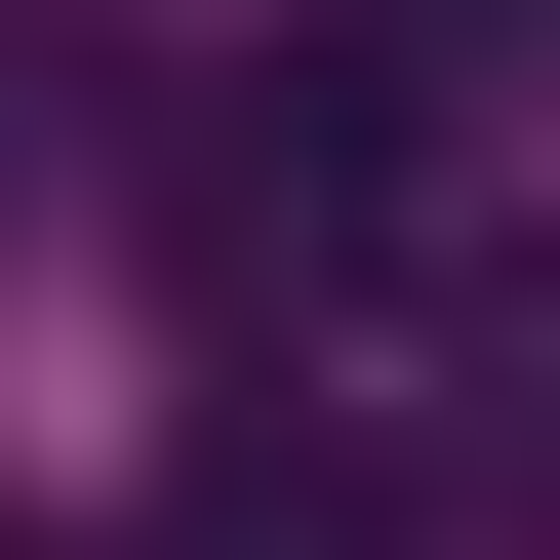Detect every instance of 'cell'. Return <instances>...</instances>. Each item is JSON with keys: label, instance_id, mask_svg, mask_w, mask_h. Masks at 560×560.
I'll use <instances>...</instances> for the list:
<instances>
[{"label": "cell", "instance_id": "6da1fadb", "mask_svg": "<svg viewBox=\"0 0 560 560\" xmlns=\"http://www.w3.org/2000/svg\"><path fill=\"white\" fill-rule=\"evenodd\" d=\"M361 521H480V560H560V280H441V320H400V441H361Z\"/></svg>", "mask_w": 560, "mask_h": 560}]
</instances>
